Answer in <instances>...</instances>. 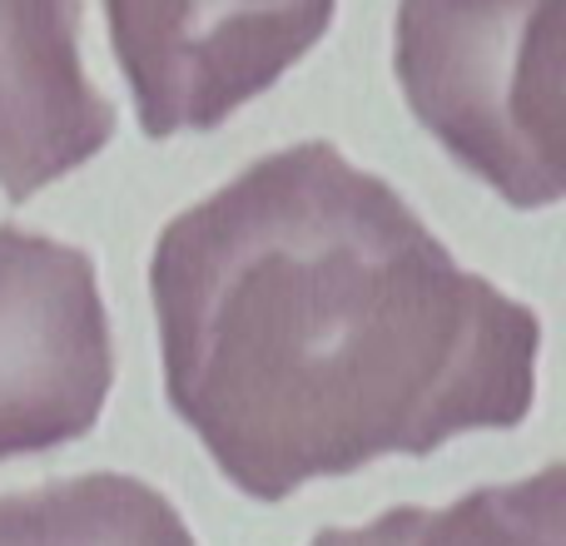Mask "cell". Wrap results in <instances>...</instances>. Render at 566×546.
<instances>
[{"label":"cell","instance_id":"obj_3","mask_svg":"<svg viewBox=\"0 0 566 546\" xmlns=\"http://www.w3.org/2000/svg\"><path fill=\"white\" fill-rule=\"evenodd\" d=\"M115 343L85 249L0 224V462L85 438Z\"/></svg>","mask_w":566,"mask_h":546},{"label":"cell","instance_id":"obj_5","mask_svg":"<svg viewBox=\"0 0 566 546\" xmlns=\"http://www.w3.org/2000/svg\"><path fill=\"white\" fill-rule=\"evenodd\" d=\"M109 135L115 105L80 60V0H0V189L20 204Z\"/></svg>","mask_w":566,"mask_h":546},{"label":"cell","instance_id":"obj_1","mask_svg":"<svg viewBox=\"0 0 566 546\" xmlns=\"http://www.w3.org/2000/svg\"><path fill=\"white\" fill-rule=\"evenodd\" d=\"M149 293L169 402L259 502L517 428L537 392V313L323 139L169 219Z\"/></svg>","mask_w":566,"mask_h":546},{"label":"cell","instance_id":"obj_2","mask_svg":"<svg viewBox=\"0 0 566 546\" xmlns=\"http://www.w3.org/2000/svg\"><path fill=\"white\" fill-rule=\"evenodd\" d=\"M398 80L438 145L507 204L562 199V0H398Z\"/></svg>","mask_w":566,"mask_h":546},{"label":"cell","instance_id":"obj_4","mask_svg":"<svg viewBox=\"0 0 566 546\" xmlns=\"http://www.w3.org/2000/svg\"><path fill=\"white\" fill-rule=\"evenodd\" d=\"M149 139L214 129L318 45L333 0H105Z\"/></svg>","mask_w":566,"mask_h":546},{"label":"cell","instance_id":"obj_7","mask_svg":"<svg viewBox=\"0 0 566 546\" xmlns=\"http://www.w3.org/2000/svg\"><path fill=\"white\" fill-rule=\"evenodd\" d=\"M313 546H566V472H547L507 487H478L462 502L392 507L368 527H328Z\"/></svg>","mask_w":566,"mask_h":546},{"label":"cell","instance_id":"obj_6","mask_svg":"<svg viewBox=\"0 0 566 546\" xmlns=\"http://www.w3.org/2000/svg\"><path fill=\"white\" fill-rule=\"evenodd\" d=\"M0 546H195V537L149 482L90 472L6 492Z\"/></svg>","mask_w":566,"mask_h":546}]
</instances>
